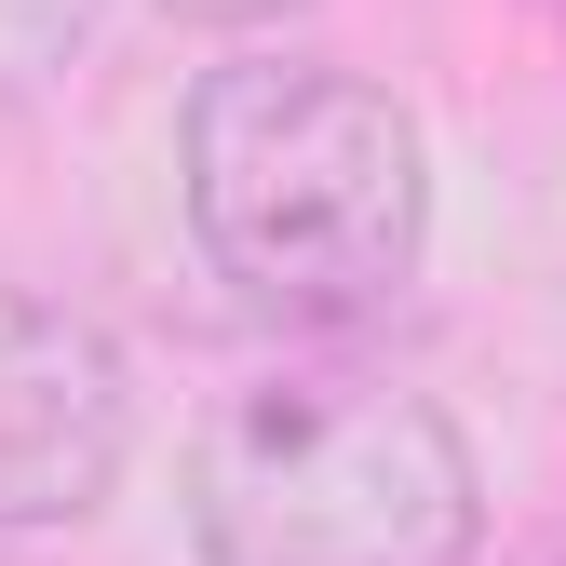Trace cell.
<instances>
[{
    "mask_svg": "<svg viewBox=\"0 0 566 566\" xmlns=\"http://www.w3.org/2000/svg\"><path fill=\"white\" fill-rule=\"evenodd\" d=\"M122 446H135V378H122L108 324L0 283V539L95 513Z\"/></svg>",
    "mask_w": 566,
    "mask_h": 566,
    "instance_id": "3957f363",
    "label": "cell"
},
{
    "mask_svg": "<svg viewBox=\"0 0 566 566\" xmlns=\"http://www.w3.org/2000/svg\"><path fill=\"white\" fill-rule=\"evenodd\" d=\"M189 539L202 566H472L485 472L378 365H256L189 432Z\"/></svg>",
    "mask_w": 566,
    "mask_h": 566,
    "instance_id": "7a4b0ae2",
    "label": "cell"
},
{
    "mask_svg": "<svg viewBox=\"0 0 566 566\" xmlns=\"http://www.w3.org/2000/svg\"><path fill=\"white\" fill-rule=\"evenodd\" d=\"M189 230L217 283L270 324H365L405 297L418 243H432V163L391 82L337 54H230L202 67L189 135H176Z\"/></svg>",
    "mask_w": 566,
    "mask_h": 566,
    "instance_id": "6da1fadb",
    "label": "cell"
},
{
    "mask_svg": "<svg viewBox=\"0 0 566 566\" xmlns=\"http://www.w3.org/2000/svg\"><path fill=\"white\" fill-rule=\"evenodd\" d=\"M163 14H189V28H270V14H297V0H163Z\"/></svg>",
    "mask_w": 566,
    "mask_h": 566,
    "instance_id": "5b68a950",
    "label": "cell"
},
{
    "mask_svg": "<svg viewBox=\"0 0 566 566\" xmlns=\"http://www.w3.org/2000/svg\"><path fill=\"white\" fill-rule=\"evenodd\" d=\"M95 14H108V0H0V108H28V95H54L67 67H82Z\"/></svg>",
    "mask_w": 566,
    "mask_h": 566,
    "instance_id": "277c9868",
    "label": "cell"
}]
</instances>
